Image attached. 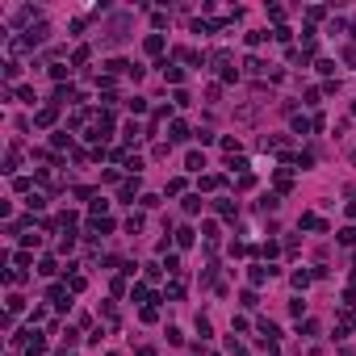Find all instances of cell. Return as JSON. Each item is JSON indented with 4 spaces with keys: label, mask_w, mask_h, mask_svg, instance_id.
Masks as SVG:
<instances>
[{
    "label": "cell",
    "mask_w": 356,
    "mask_h": 356,
    "mask_svg": "<svg viewBox=\"0 0 356 356\" xmlns=\"http://www.w3.org/2000/svg\"><path fill=\"white\" fill-rule=\"evenodd\" d=\"M247 277H251V285H264L268 277H277V268H264V264H251V272H247Z\"/></svg>",
    "instance_id": "cell-1"
},
{
    "label": "cell",
    "mask_w": 356,
    "mask_h": 356,
    "mask_svg": "<svg viewBox=\"0 0 356 356\" xmlns=\"http://www.w3.org/2000/svg\"><path fill=\"white\" fill-rule=\"evenodd\" d=\"M159 72H164V80H168V84H180V80H185V72H180V67H172L168 59L159 63Z\"/></svg>",
    "instance_id": "cell-2"
},
{
    "label": "cell",
    "mask_w": 356,
    "mask_h": 356,
    "mask_svg": "<svg viewBox=\"0 0 356 356\" xmlns=\"http://www.w3.org/2000/svg\"><path fill=\"white\" fill-rule=\"evenodd\" d=\"M185 168H188V172H201V168H206V155H197V151H188Z\"/></svg>",
    "instance_id": "cell-3"
},
{
    "label": "cell",
    "mask_w": 356,
    "mask_h": 356,
    "mask_svg": "<svg viewBox=\"0 0 356 356\" xmlns=\"http://www.w3.org/2000/svg\"><path fill=\"white\" fill-rule=\"evenodd\" d=\"M235 209H239V206H235V201H230V197H222V201H218V214H222V218H230Z\"/></svg>",
    "instance_id": "cell-4"
},
{
    "label": "cell",
    "mask_w": 356,
    "mask_h": 356,
    "mask_svg": "<svg viewBox=\"0 0 356 356\" xmlns=\"http://www.w3.org/2000/svg\"><path fill=\"white\" fill-rule=\"evenodd\" d=\"M293 134H310V117H293Z\"/></svg>",
    "instance_id": "cell-5"
},
{
    "label": "cell",
    "mask_w": 356,
    "mask_h": 356,
    "mask_svg": "<svg viewBox=\"0 0 356 356\" xmlns=\"http://www.w3.org/2000/svg\"><path fill=\"white\" fill-rule=\"evenodd\" d=\"M147 51L159 55V51H164V38H159V34H151V38H147Z\"/></svg>",
    "instance_id": "cell-6"
},
{
    "label": "cell",
    "mask_w": 356,
    "mask_h": 356,
    "mask_svg": "<svg viewBox=\"0 0 356 356\" xmlns=\"http://www.w3.org/2000/svg\"><path fill=\"white\" fill-rule=\"evenodd\" d=\"M176 243H180V247H193V230H188V226L176 230Z\"/></svg>",
    "instance_id": "cell-7"
},
{
    "label": "cell",
    "mask_w": 356,
    "mask_h": 356,
    "mask_svg": "<svg viewBox=\"0 0 356 356\" xmlns=\"http://www.w3.org/2000/svg\"><path fill=\"white\" fill-rule=\"evenodd\" d=\"M172 138H176V143H180V138H188V126L185 122H172Z\"/></svg>",
    "instance_id": "cell-8"
},
{
    "label": "cell",
    "mask_w": 356,
    "mask_h": 356,
    "mask_svg": "<svg viewBox=\"0 0 356 356\" xmlns=\"http://www.w3.org/2000/svg\"><path fill=\"white\" fill-rule=\"evenodd\" d=\"M126 230L134 235V230H143V214H130V222H126Z\"/></svg>",
    "instance_id": "cell-9"
},
{
    "label": "cell",
    "mask_w": 356,
    "mask_h": 356,
    "mask_svg": "<svg viewBox=\"0 0 356 356\" xmlns=\"http://www.w3.org/2000/svg\"><path fill=\"white\" fill-rule=\"evenodd\" d=\"M134 193H138V176H134V180H126V185H122V197H134Z\"/></svg>",
    "instance_id": "cell-10"
},
{
    "label": "cell",
    "mask_w": 356,
    "mask_h": 356,
    "mask_svg": "<svg viewBox=\"0 0 356 356\" xmlns=\"http://www.w3.org/2000/svg\"><path fill=\"white\" fill-rule=\"evenodd\" d=\"M55 268H59L55 260H42V264H38V272H42V277H55Z\"/></svg>",
    "instance_id": "cell-11"
}]
</instances>
